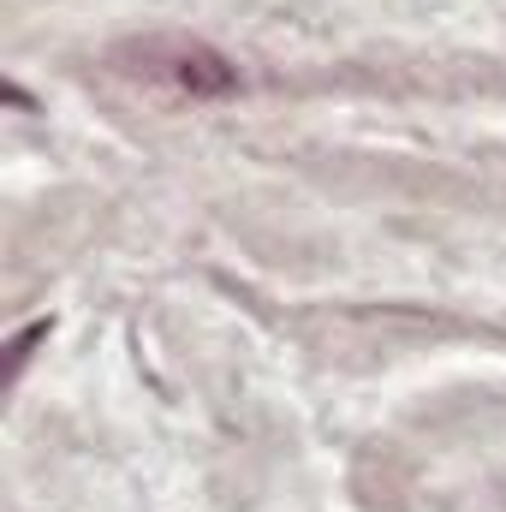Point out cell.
I'll use <instances>...</instances> for the list:
<instances>
[{"mask_svg":"<svg viewBox=\"0 0 506 512\" xmlns=\"http://www.w3.org/2000/svg\"><path fill=\"white\" fill-rule=\"evenodd\" d=\"M120 60H131L126 72L137 78H149V84H167V90H179V96H227L233 84H239V72H233V60L227 54H215V48H203V42H143V48H126Z\"/></svg>","mask_w":506,"mask_h":512,"instance_id":"obj_1","label":"cell"}]
</instances>
